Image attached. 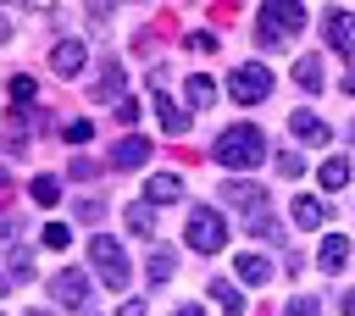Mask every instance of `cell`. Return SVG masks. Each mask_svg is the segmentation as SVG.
I'll use <instances>...</instances> for the list:
<instances>
[{"label":"cell","mask_w":355,"mask_h":316,"mask_svg":"<svg viewBox=\"0 0 355 316\" xmlns=\"http://www.w3.org/2000/svg\"><path fill=\"white\" fill-rule=\"evenodd\" d=\"M116 116H122V122L133 128V122H139V100H122V105H116Z\"/></svg>","instance_id":"f546056e"},{"label":"cell","mask_w":355,"mask_h":316,"mask_svg":"<svg viewBox=\"0 0 355 316\" xmlns=\"http://www.w3.org/2000/svg\"><path fill=\"white\" fill-rule=\"evenodd\" d=\"M338 89H344V94H355V67H349V72L338 78Z\"/></svg>","instance_id":"1f68e13d"},{"label":"cell","mask_w":355,"mask_h":316,"mask_svg":"<svg viewBox=\"0 0 355 316\" xmlns=\"http://www.w3.org/2000/svg\"><path fill=\"white\" fill-rule=\"evenodd\" d=\"M222 238H227L222 216H216L211 205H194V211H189V249H222Z\"/></svg>","instance_id":"3957f363"},{"label":"cell","mask_w":355,"mask_h":316,"mask_svg":"<svg viewBox=\"0 0 355 316\" xmlns=\"http://www.w3.org/2000/svg\"><path fill=\"white\" fill-rule=\"evenodd\" d=\"M349 183V161H322V188H344Z\"/></svg>","instance_id":"ac0fdd59"},{"label":"cell","mask_w":355,"mask_h":316,"mask_svg":"<svg viewBox=\"0 0 355 316\" xmlns=\"http://www.w3.org/2000/svg\"><path fill=\"white\" fill-rule=\"evenodd\" d=\"M294 222H300V227H322V222H327V205L311 200V194H300V200H294Z\"/></svg>","instance_id":"30bf717a"},{"label":"cell","mask_w":355,"mask_h":316,"mask_svg":"<svg viewBox=\"0 0 355 316\" xmlns=\"http://www.w3.org/2000/svg\"><path fill=\"white\" fill-rule=\"evenodd\" d=\"M89 133H94V128H89V122H67V139H72V144H83V139H89Z\"/></svg>","instance_id":"4dcf8cb0"},{"label":"cell","mask_w":355,"mask_h":316,"mask_svg":"<svg viewBox=\"0 0 355 316\" xmlns=\"http://www.w3.org/2000/svg\"><path fill=\"white\" fill-rule=\"evenodd\" d=\"M250 233H266L272 238V211H250Z\"/></svg>","instance_id":"f1b7e54d"},{"label":"cell","mask_w":355,"mask_h":316,"mask_svg":"<svg viewBox=\"0 0 355 316\" xmlns=\"http://www.w3.org/2000/svg\"><path fill=\"white\" fill-rule=\"evenodd\" d=\"M300 28H305V6H300V0H266V6H261V44H266V50H272L277 39H294Z\"/></svg>","instance_id":"7a4b0ae2"},{"label":"cell","mask_w":355,"mask_h":316,"mask_svg":"<svg viewBox=\"0 0 355 316\" xmlns=\"http://www.w3.org/2000/svg\"><path fill=\"white\" fill-rule=\"evenodd\" d=\"M344 261H349V244H344L338 233H327V238H322V272H338Z\"/></svg>","instance_id":"4fadbf2b"},{"label":"cell","mask_w":355,"mask_h":316,"mask_svg":"<svg viewBox=\"0 0 355 316\" xmlns=\"http://www.w3.org/2000/svg\"><path fill=\"white\" fill-rule=\"evenodd\" d=\"M294 133L311 139V144H327V122H316L311 111H294Z\"/></svg>","instance_id":"5bb4252c"},{"label":"cell","mask_w":355,"mask_h":316,"mask_svg":"<svg viewBox=\"0 0 355 316\" xmlns=\"http://www.w3.org/2000/svg\"><path fill=\"white\" fill-rule=\"evenodd\" d=\"M172 316H200V305H178V310H172Z\"/></svg>","instance_id":"836d02e7"},{"label":"cell","mask_w":355,"mask_h":316,"mask_svg":"<svg viewBox=\"0 0 355 316\" xmlns=\"http://www.w3.org/2000/svg\"><path fill=\"white\" fill-rule=\"evenodd\" d=\"M294 83L316 94V89H322V61H316V55H300V61H294Z\"/></svg>","instance_id":"8fae6325"},{"label":"cell","mask_w":355,"mask_h":316,"mask_svg":"<svg viewBox=\"0 0 355 316\" xmlns=\"http://www.w3.org/2000/svg\"><path fill=\"white\" fill-rule=\"evenodd\" d=\"M344 316H355V294H344Z\"/></svg>","instance_id":"d590c367"},{"label":"cell","mask_w":355,"mask_h":316,"mask_svg":"<svg viewBox=\"0 0 355 316\" xmlns=\"http://www.w3.org/2000/svg\"><path fill=\"white\" fill-rule=\"evenodd\" d=\"M288 316H322V305H316V294H311V299H305V294H300V299H294V305H288Z\"/></svg>","instance_id":"83f0119b"},{"label":"cell","mask_w":355,"mask_h":316,"mask_svg":"<svg viewBox=\"0 0 355 316\" xmlns=\"http://www.w3.org/2000/svg\"><path fill=\"white\" fill-rule=\"evenodd\" d=\"M116 316H144V305H139V299H128V305H122Z\"/></svg>","instance_id":"d6a6232c"},{"label":"cell","mask_w":355,"mask_h":316,"mask_svg":"<svg viewBox=\"0 0 355 316\" xmlns=\"http://www.w3.org/2000/svg\"><path fill=\"white\" fill-rule=\"evenodd\" d=\"M33 94H39V83H33V78H11V100H17V105H28Z\"/></svg>","instance_id":"603a6c76"},{"label":"cell","mask_w":355,"mask_h":316,"mask_svg":"<svg viewBox=\"0 0 355 316\" xmlns=\"http://www.w3.org/2000/svg\"><path fill=\"white\" fill-rule=\"evenodd\" d=\"M50 294H55L61 305H83V299H89V277H83V272H61V277L50 283Z\"/></svg>","instance_id":"52a82bcc"},{"label":"cell","mask_w":355,"mask_h":316,"mask_svg":"<svg viewBox=\"0 0 355 316\" xmlns=\"http://www.w3.org/2000/svg\"><path fill=\"white\" fill-rule=\"evenodd\" d=\"M327 39H333V50L355 55V17L349 11H327Z\"/></svg>","instance_id":"ba28073f"},{"label":"cell","mask_w":355,"mask_h":316,"mask_svg":"<svg viewBox=\"0 0 355 316\" xmlns=\"http://www.w3.org/2000/svg\"><path fill=\"white\" fill-rule=\"evenodd\" d=\"M67 238H72V233H67L61 222H50V227H44V244H50V249H67Z\"/></svg>","instance_id":"4316f807"},{"label":"cell","mask_w":355,"mask_h":316,"mask_svg":"<svg viewBox=\"0 0 355 316\" xmlns=\"http://www.w3.org/2000/svg\"><path fill=\"white\" fill-rule=\"evenodd\" d=\"M28 194H33L39 205H50V200L61 194V183H55V177H33V188H28Z\"/></svg>","instance_id":"44dd1931"},{"label":"cell","mask_w":355,"mask_h":316,"mask_svg":"<svg viewBox=\"0 0 355 316\" xmlns=\"http://www.w3.org/2000/svg\"><path fill=\"white\" fill-rule=\"evenodd\" d=\"M50 67H55L61 78H72V72L83 67V44H78V39H67V44H55V55H50Z\"/></svg>","instance_id":"9c48e42d"},{"label":"cell","mask_w":355,"mask_h":316,"mask_svg":"<svg viewBox=\"0 0 355 316\" xmlns=\"http://www.w3.org/2000/svg\"><path fill=\"white\" fill-rule=\"evenodd\" d=\"M89 261L100 266V277L111 288H128V261H122V244L116 238H89Z\"/></svg>","instance_id":"277c9868"},{"label":"cell","mask_w":355,"mask_h":316,"mask_svg":"<svg viewBox=\"0 0 355 316\" xmlns=\"http://www.w3.org/2000/svg\"><path fill=\"white\" fill-rule=\"evenodd\" d=\"M277 172H283V177H300V172H305V161L288 150V155H277Z\"/></svg>","instance_id":"d4e9b609"},{"label":"cell","mask_w":355,"mask_h":316,"mask_svg":"<svg viewBox=\"0 0 355 316\" xmlns=\"http://www.w3.org/2000/svg\"><path fill=\"white\" fill-rule=\"evenodd\" d=\"M349 139H355V128H349Z\"/></svg>","instance_id":"74e56055"},{"label":"cell","mask_w":355,"mask_h":316,"mask_svg":"<svg viewBox=\"0 0 355 316\" xmlns=\"http://www.w3.org/2000/svg\"><path fill=\"white\" fill-rule=\"evenodd\" d=\"M172 266H178V261H172L166 249H161V255H150V283H166V277H172Z\"/></svg>","instance_id":"7402d4cb"},{"label":"cell","mask_w":355,"mask_h":316,"mask_svg":"<svg viewBox=\"0 0 355 316\" xmlns=\"http://www.w3.org/2000/svg\"><path fill=\"white\" fill-rule=\"evenodd\" d=\"M128 227H133V233H150V227H155V222H150V211H144V205H139V211H133V205H128Z\"/></svg>","instance_id":"484cf974"},{"label":"cell","mask_w":355,"mask_h":316,"mask_svg":"<svg viewBox=\"0 0 355 316\" xmlns=\"http://www.w3.org/2000/svg\"><path fill=\"white\" fill-rule=\"evenodd\" d=\"M227 94H233L239 105H255V100L272 94V72H261V67H239V72L227 78Z\"/></svg>","instance_id":"5b68a950"},{"label":"cell","mask_w":355,"mask_h":316,"mask_svg":"<svg viewBox=\"0 0 355 316\" xmlns=\"http://www.w3.org/2000/svg\"><path fill=\"white\" fill-rule=\"evenodd\" d=\"M178 194H183V177H172V172L150 177V200H178Z\"/></svg>","instance_id":"2e32d148"},{"label":"cell","mask_w":355,"mask_h":316,"mask_svg":"<svg viewBox=\"0 0 355 316\" xmlns=\"http://www.w3.org/2000/svg\"><path fill=\"white\" fill-rule=\"evenodd\" d=\"M28 316H44V310H28Z\"/></svg>","instance_id":"8d00e7d4"},{"label":"cell","mask_w":355,"mask_h":316,"mask_svg":"<svg viewBox=\"0 0 355 316\" xmlns=\"http://www.w3.org/2000/svg\"><path fill=\"white\" fill-rule=\"evenodd\" d=\"M89 6H94V11H111V6H116V0H89Z\"/></svg>","instance_id":"e575fe53"},{"label":"cell","mask_w":355,"mask_h":316,"mask_svg":"<svg viewBox=\"0 0 355 316\" xmlns=\"http://www.w3.org/2000/svg\"><path fill=\"white\" fill-rule=\"evenodd\" d=\"M155 116H161V128H166L172 139H178V133H189V111H183V105L161 89V83H155Z\"/></svg>","instance_id":"8992f818"},{"label":"cell","mask_w":355,"mask_h":316,"mask_svg":"<svg viewBox=\"0 0 355 316\" xmlns=\"http://www.w3.org/2000/svg\"><path fill=\"white\" fill-rule=\"evenodd\" d=\"M211 94H216L211 78H189V100H194V105H211Z\"/></svg>","instance_id":"ffe728a7"},{"label":"cell","mask_w":355,"mask_h":316,"mask_svg":"<svg viewBox=\"0 0 355 316\" xmlns=\"http://www.w3.org/2000/svg\"><path fill=\"white\" fill-rule=\"evenodd\" d=\"M211 294H216V305H222V310H244V294H239L233 283H216Z\"/></svg>","instance_id":"d6986e66"},{"label":"cell","mask_w":355,"mask_h":316,"mask_svg":"<svg viewBox=\"0 0 355 316\" xmlns=\"http://www.w3.org/2000/svg\"><path fill=\"white\" fill-rule=\"evenodd\" d=\"M239 277H244V283H266V277H272V261H266V255H239Z\"/></svg>","instance_id":"9a60e30c"},{"label":"cell","mask_w":355,"mask_h":316,"mask_svg":"<svg viewBox=\"0 0 355 316\" xmlns=\"http://www.w3.org/2000/svg\"><path fill=\"white\" fill-rule=\"evenodd\" d=\"M216 161H222V166H239V172H244V166H261V161H266V133H261L255 122H233V128L216 139Z\"/></svg>","instance_id":"6da1fadb"},{"label":"cell","mask_w":355,"mask_h":316,"mask_svg":"<svg viewBox=\"0 0 355 316\" xmlns=\"http://www.w3.org/2000/svg\"><path fill=\"white\" fill-rule=\"evenodd\" d=\"M33 272V261H28V249L22 244H11V277H28Z\"/></svg>","instance_id":"cb8c5ba5"},{"label":"cell","mask_w":355,"mask_h":316,"mask_svg":"<svg viewBox=\"0 0 355 316\" xmlns=\"http://www.w3.org/2000/svg\"><path fill=\"white\" fill-rule=\"evenodd\" d=\"M89 94H94V100H111V94H122V67L111 61V67H105V78H100V83H94Z\"/></svg>","instance_id":"e0dca14e"},{"label":"cell","mask_w":355,"mask_h":316,"mask_svg":"<svg viewBox=\"0 0 355 316\" xmlns=\"http://www.w3.org/2000/svg\"><path fill=\"white\" fill-rule=\"evenodd\" d=\"M144 155H150V144H144V139H139V133H133V139H122V144H116V150H111V161H116V166H139V161H144Z\"/></svg>","instance_id":"7c38bea8"}]
</instances>
